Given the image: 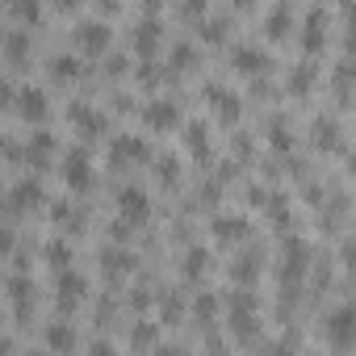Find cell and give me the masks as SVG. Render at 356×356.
I'll return each instance as SVG.
<instances>
[{"label": "cell", "instance_id": "6da1fadb", "mask_svg": "<svg viewBox=\"0 0 356 356\" xmlns=\"http://www.w3.org/2000/svg\"><path fill=\"white\" fill-rule=\"evenodd\" d=\"M109 47H113V30H109L105 22H84V26L76 30V51H80V55L101 59Z\"/></svg>", "mask_w": 356, "mask_h": 356}, {"label": "cell", "instance_id": "7a4b0ae2", "mask_svg": "<svg viewBox=\"0 0 356 356\" xmlns=\"http://www.w3.org/2000/svg\"><path fill=\"white\" fill-rule=\"evenodd\" d=\"M147 214H151L147 193H143V189H122V197H118V218H122L126 227H143Z\"/></svg>", "mask_w": 356, "mask_h": 356}, {"label": "cell", "instance_id": "3957f363", "mask_svg": "<svg viewBox=\"0 0 356 356\" xmlns=\"http://www.w3.org/2000/svg\"><path fill=\"white\" fill-rule=\"evenodd\" d=\"M323 331H327V343H331V348H339V352H343V348H352V339H356L352 310H348V306H339V310L323 323Z\"/></svg>", "mask_w": 356, "mask_h": 356}, {"label": "cell", "instance_id": "277c9868", "mask_svg": "<svg viewBox=\"0 0 356 356\" xmlns=\"http://www.w3.org/2000/svg\"><path fill=\"white\" fill-rule=\"evenodd\" d=\"M63 185H67L72 193H84V189L92 185V168H88V155H84V151H76V155L63 159Z\"/></svg>", "mask_w": 356, "mask_h": 356}, {"label": "cell", "instance_id": "5b68a950", "mask_svg": "<svg viewBox=\"0 0 356 356\" xmlns=\"http://www.w3.org/2000/svg\"><path fill=\"white\" fill-rule=\"evenodd\" d=\"M47 92L42 88H22L17 92V113H22V122H47Z\"/></svg>", "mask_w": 356, "mask_h": 356}, {"label": "cell", "instance_id": "8992f818", "mask_svg": "<svg viewBox=\"0 0 356 356\" xmlns=\"http://www.w3.org/2000/svg\"><path fill=\"white\" fill-rule=\"evenodd\" d=\"M176 118H181V113H176V105H172V101H155V105H147V122H151L155 130H168Z\"/></svg>", "mask_w": 356, "mask_h": 356}, {"label": "cell", "instance_id": "52a82bcc", "mask_svg": "<svg viewBox=\"0 0 356 356\" xmlns=\"http://www.w3.org/2000/svg\"><path fill=\"white\" fill-rule=\"evenodd\" d=\"M155 47H159V26L143 22V26H138V34H134V51H138L143 59H151V55H155Z\"/></svg>", "mask_w": 356, "mask_h": 356}, {"label": "cell", "instance_id": "ba28073f", "mask_svg": "<svg viewBox=\"0 0 356 356\" xmlns=\"http://www.w3.org/2000/svg\"><path fill=\"white\" fill-rule=\"evenodd\" d=\"M210 105H214V113L231 126V122H239V101L231 97V92H210Z\"/></svg>", "mask_w": 356, "mask_h": 356}, {"label": "cell", "instance_id": "9c48e42d", "mask_svg": "<svg viewBox=\"0 0 356 356\" xmlns=\"http://www.w3.org/2000/svg\"><path fill=\"white\" fill-rule=\"evenodd\" d=\"M323 38H327V13L314 9V13H310V26H306V51H318Z\"/></svg>", "mask_w": 356, "mask_h": 356}, {"label": "cell", "instance_id": "30bf717a", "mask_svg": "<svg viewBox=\"0 0 356 356\" xmlns=\"http://www.w3.org/2000/svg\"><path fill=\"white\" fill-rule=\"evenodd\" d=\"M72 118H76V126H80L84 134H101V130H105V118H101L97 109H84V105H76V109H72Z\"/></svg>", "mask_w": 356, "mask_h": 356}, {"label": "cell", "instance_id": "8fae6325", "mask_svg": "<svg viewBox=\"0 0 356 356\" xmlns=\"http://www.w3.org/2000/svg\"><path fill=\"white\" fill-rule=\"evenodd\" d=\"M235 67L252 76V72H264V67H268V59H264L260 51H252V47H243V51H235Z\"/></svg>", "mask_w": 356, "mask_h": 356}, {"label": "cell", "instance_id": "7c38bea8", "mask_svg": "<svg viewBox=\"0 0 356 356\" xmlns=\"http://www.w3.org/2000/svg\"><path fill=\"white\" fill-rule=\"evenodd\" d=\"M59 289H63V293H59L63 306H76V302L84 298V281H80L76 273H63V277H59Z\"/></svg>", "mask_w": 356, "mask_h": 356}, {"label": "cell", "instance_id": "4fadbf2b", "mask_svg": "<svg viewBox=\"0 0 356 356\" xmlns=\"http://www.w3.org/2000/svg\"><path fill=\"white\" fill-rule=\"evenodd\" d=\"M9 13H13V17H22L26 26H34V22L42 17V9H38V0H9Z\"/></svg>", "mask_w": 356, "mask_h": 356}, {"label": "cell", "instance_id": "5bb4252c", "mask_svg": "<svg viewBox=\"0 0 356 356\" xmlns=\"http://www.w3.org/2000/svg\"><path fill=\"white\" fill-rule=\"evenodd\" d=\"M143 151H147V147H143L138 138H118V143H113V159H118V163H122V159H143Z\"/></svg>", "mask_w": 356, "mask_h": 356}, {"label": "cell", "instance_id": "9a60e30c", "mask_svg": "<svg viewBox=\"0 0 356 356\" xmlns=\"http://www.w3.org/2000/svg\"><path fill=\"white\" fill-rule=\"evenodd\" d=\"M34 202H38V185L34 181H26V185L13 189V210H30Z\"/></svg>", "mask_w": 356, "mask_h": 356}, {"label": "cell", "instance_id": "2e32d148", "mask_svg": "<svg viewBox=\"0 0 356 356\" xmlns=\"http://www.w3.org/2000/svg\"><path fill=\"white\" fill-rule=\"evenodd\" d=\"M218 239H243L248 235V227H243V218H218Z\"/></svg>", "mask_w": 356, "mask_h": 356}, {"label": "cell", "instance_id": "e0dca14e", "mask_svg": "<svg viewBox=\"0 0 356 356\" xmlns=\"http://www.w3.org/2000/svg\"><path fill=\"white\" fill-rule=\"evenodd\" d=\"M105 268H109V277H118V273H130L134 260H130V252H109L105 256Z\"/></svg>", "mask_w": 356, "mask_h": 356}, {"label": "cell", "instance_id": "ac0fdd59", "mask_svg": "<svg viewBox=\"0 0 356 356\" xmlns=\"http://www.w3.org/2000/svg\"><path fill=\"white\" fill-rule=\"evenodd\" d=\"M47 343H51V348H72L76 335H72L67 327H51V331H47Z\"/></svg>", "mask_w": 356, "mask_h": 356}, {"label": "cell", "instance_id": "d6986e66", "mask_svg": "<svg viewBox=\"0 0 356 356\" xmlns=\"http://www.w3.org/2000/svg\"><path fill=\"white\" fill-rule=\"evenodd\" d=\"M285 30H289V9H277L273 22H268V38H281Z\"/></svg>", "mask_w": 356, "mask_h": 356}, {"label": "cell", "instance_id": "ffe728a7", "mask_svg": "<svg viewBox=\"0 0 356 356\" xmlns=\"http://www.w3.org/2000/svg\"><path fill=\"white\" fill-rule=\"evenodd\" d=\"M47 260L59 264V268H67V243H51V248H47Z\"/></svg>", "mask_w": 356, "mask_h": 356}, {"label": "cell", "instance_id": "44dd1931", "mask_svg": "<svg viewBox=\"0 0 356 356\" xmlns=\"http://www.w3.org/2000/svg\"><path fill=\"white\" fill-rule=\"evenodd\" d=\"M26 51H30V42L13 34V38H9V59H26Z\"/></svg>", "mask_w": 356, "mask_h": 356}, {"label": "cell", "instance_id": "7402d4cb", "mask_svg": "<svg viewBox=\"0 0 356 356\" xmlns=\"http://www.w3.org/2000/svg\"><path fill=\"white\" fill-rule=\"evenodd\" d=\"M55 72H59V76H76V63H72V59H63V63H59Z\"/></svg>", "mask_w": 356, "mask_h": 356}, {"label": "cell", "instance_id": "603a6c76", "mask_svg": "<svg viewBox=\"0 0 356 356\" xmlns=\"http://www.w3.org/2000/svg\"><path fill=\"white\" fill-rule=\"evenodd\" d=\"M235 9H252V5H260V0H231Z\"/></svg>", "mask_w": 356, "mask_h": 356}, {"label": "cell", "instance_id": "cb8c5ba5", "mask_svg": "<svg viewBox=\"0 0 356 356\" xmlns=\"http://www.w3.org/2000/svg\"><path fill=\"white\" fill-rule=\"evenodd\" d=\"M59 9H76V0H59Z\"/></svg>", "mask_w": 356, "mask_h": 356}]
</instances>
